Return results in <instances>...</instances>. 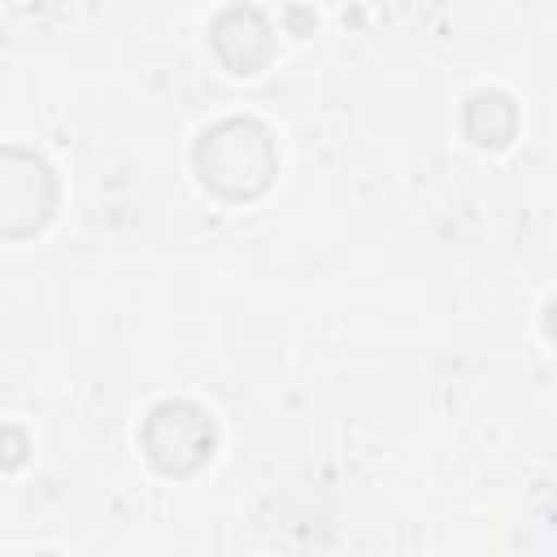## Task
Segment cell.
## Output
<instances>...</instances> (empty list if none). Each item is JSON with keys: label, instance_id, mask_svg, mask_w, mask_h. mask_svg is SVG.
Wrapping results in <instances>:
<instances>
[{"label": "cell", "instance_id": "1", "mask_svg": "<svg viewBox=\"0 0 557 557\" xmlns=\"http://www.w3.org/2000/svg\"><path fill=\"white\" fill-rule=\"evenodd\" d=\"M191 170L205 191L218 200H257L270 191L278 174V148L265 122L257 117H222L200 131L191 148Z\"/></svg>", "mask_w": 557, "mask_h": 557}, {"label": "cell", "instance_id": "2", "mask_svg": "<svg viewBox=\"0 0 557 557\" xmlns=\"http://www.w3.org/2000/svg\"><path fill=\"white\" fill-rule=\"evenodd\" d=\"M213 418L196 400H157L139 426V448L161 474H196L213 457Z\"/></svg>", "mask_w": 557, "mask_h": 557}, {"label": "cell", "instance_id": "3", "mask_svg": "<svg viewBox=\"0 0 557 557\" xmlns=\"http://www.w3.org/2000/svg\"><path fill=\"white\" fill-rule=\"evenodd\" d=\"M57 209V174L26 148H0V239H26Z\"/></svg>", "mask_w": 557, "mask_h": 557}, {"label": "cell", "instance_id": "4", "mask_svg": "<svg viewBox=\"0 0 557 557\" xmlns=\"http://www.w3.org/2000/svg\"><path fill=\"white\" fill-rule=\"evenodd\" d=\"M209 44L218 52V61L231 70V74H257L270 52H274V35H270V22L265 13L257 9H222L209 26Z\"/></svg>", "mask_w": 557, "mask_h": 557}]
</instances>
